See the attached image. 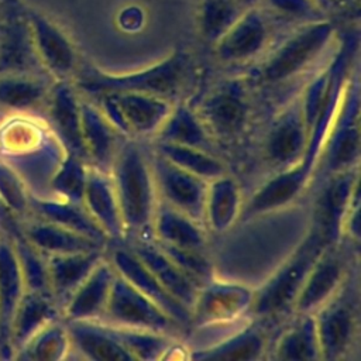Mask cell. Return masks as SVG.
<instances>
[{
	"mask_svg": "<svg viewBox=\"0 0 361 361\" xmlns=\"http://www.w3.org/2000/svg\"><path fill=\"white\" fill-rule=\"evenodd\" d=\"M357 49V38L348 35L344 38L340 52L329 65L330 71V83L327 93L323 102V106L316 117L314 123L310 127L307 145L303 157L293 166L283 169L271 180L264 183L250 199V202L241 209L238 220H248L264 213L276 212L292 200H295L300 192L306 188L313 166L322 154L324 140L327 137L329 128L334 120L337 107L340 104L345 83L347 75L351 65L353 55Z\"/></svg>",
	"mask_w": 361,
	"mask_h": 361,
	"instance_id": "1",
	"label": "cell"
},
{
	"mask_svg": "<svg viewBox=\"0 0 361 361\" xmlns=\"http://www.w3.org/2000/svg\"><path fill=\"white\" fill-rule=\"evenodd\" d=\"M189 56L183 51H175L162 61L128 73H106L96 68L76 71L75 87L87 96L104 93H147L165 99L175 96L188 73Z\"/></svg>",
	"mask_w": 361,
	"mask_h": 361,
	"instance_id": "2",
	"label": "cell"
},
{
	"mask_svg": "<svg viewBox=\"0 0 361 361\" xmlns=\"http://www.w3.org/2000/svg\"><path fill=\"white\" fill-rule=\"evenodd\" d=\"M110 169L124 230L145 231L158 203L149 161L134 141H127L118 147Z\"/></svg>",
	"mask_w": 361,
	"mask_h": 361,
	"instance_id": "3",
	"label": "cell"
},
{
	"mask_svg": "<svg viewBox=\"0 0 361 361\" xmlns=\"http://www.w3.org/2000/svg\"><path fill=\"white\" fill-rule=\"evenodd\" d=\"M329 245L322 231L312 224L306 237L254 292L250 312L257 316L271 317L293 307L307 274L322 251Z\"/></svg>",
	"mask_w": 361,
	"mask_h": 361,
	"instance_id": "4",
	"label": "cell"
},
{
	"mask_svg": "<svg viewBox=\"0 0 361 361\" xmlns=\"http://www.w3.org/2000/svg\"><path fill=\"white\" fill-rule=\"evenodd\" d=\"M334 27L329 21H312L296 30L257 68L255 79L279 85L302 73L329 45Z\"/></svg>",
	"mask_w": 361,
	"mask_h": 361,
	"instance_id": "5",
	"label": "cell"
},
{
	"mask_svg": "<svg viewBox=\"0 0 361 361\" xmlns=\"http://www.w3.org/2000/svg\"><path fill=\"white\" fill-rule=\"evenodd\" d=\"M322 164L329 175L355 168L360 158L358 80L345 83L334 120L324 140Z\"/></svg>",
	"mask_w": 361,
	"mask_h": 361,
	"instance_id": "6",
	"label": "cell"
},
{
	"mask_svg": "<svg viewBox=\"0 0 361 361\" xmlns=\"http://www.w3.org/2000/svg\"><path fill=\"white\" fill-rule=\"evenodd\" d=\"M97 99L106 118L126 135L157 134L173 109L169 99L147 93H104Z\"/></svg>",
	"mask_w": 361,
	"mask_h": 361,
	"instance_id": "7",
	"label": "cell"
},
{
	"mask_svg": "<svg viewBox=\"0 0 361 361\" xmlns=\"http://www.w3.org/2000/svg\"><path fill=\"white\" fill-rule=\"evenodd\" d=\"M322 358L338 360L354 347L358 334L357 299L351 288H341L314 313Z\"/></svg>",
	"mask_w": 361,
	"mask_h": 361,
	"instance_id": "8",
	"label": "cell"
},
{
	"mask_svg": "<svg viewBox=\"0 0 361 361\" xmlns=\"http://www.w3.org/2000/svg\"><path fill=\"white\" fill-rule=\"evenodd\" d=\"M103 317L113 326L169 333L178 324L116 271Z\"/></svg>",
	"mask_w": 361,
	"mask_h": 361,
	"instance_id": "9",
	"label": "cell"
},
{
	"mask_svg": "<svg viewBox=\"0 0 361 361\" xmlns=\"http://www.w3.org/2000/svg\"><path fill=\"white\" fill-rule=\"evenodd\" d=\"M25 23L44 71L55 80H68L79 69V56L66 32L48 16L28 10Z\"/></svg>",
	"mask_w": 361,
	"mask_h": 361,
	"instance_id": "10",
	"label": "cell"
},
{
	"mask_svg": "<svg viewBox=\"0 0 361 361\" xmlns=\"http://www.w3.org/2000/svg\"><path fill=\"white\" fill-rule=\"evenodd\" d=\"M207 133L220 140H233L240 135L250 117V100L241 80H228L200 103L196 113Z\"/></svg>",
	"mask_w": 361,
	"mask_h": 361,
	"instance_id": "11",
	"label": "cell"
},
{
	"mask_svg": "<svg viewBox=\"0 0 361 361\" xmlns=\"http://www.w3.org/2000/svg\"><path fill=\"white\" fill-rule=\"evenodd\" d=\"M149 166L162 202L195 221L204 223V203L209 182L173 165L158 152L152 157Z\"/></svg>",
	"mask_w": 361,
	"mask_h": 361,
	"instance_id": "12",
	"label": "cell"
},
{
	"mask_svg": "<svg viewBox=\"0 0 361 361\" xmlns=\"http://www.w3.org/2000/svg\"><path fill=\"white\" fill-rule=\"evenodd\" d=\"M47 124L68 154L89 161L82 135L80 97L69 80H55L45 100Z\"/></svg>",
	"mask_w": 361,
	"mask_h": 361,
	"instance_id": "13",
	"label": "cell"
},
{
	"mask_svg": "<svg viewBox=\"0 0 361 361\" xmlns=\"http://www.w3.org/2000/svg\"><path fill=\"white\" fill-rule=\"evenodd\" d=\"M309 138L300 99L293 100L271 124L265 137L264 152L271 165L288 169L305 154Z\"/></svg>",
	"mask_w": 361,
	"mask_h": 361,
	"instance_id": "14",
	"label": "cell"
},
{
	"mask_svg": "<svg viewBox=\"0 0 361 361\" xmlns=\"http://www.w3.org/2000/svg\"><path fill=\"white\" fill-rule=\"evenodd\" d=\"M271 38V24L255 6L244 10L214 42L216 56L224 63H243L258 56Z\"/></svg>",
	"mask_w": 361,
	"mask_h": 361,
	"instance_id": "15",
	"label": "cell"
},
{
	"mask_svg": "<svg viewBox=\"0 0 361 361\" xmlns=\"http://www.w3.org/2000/svg\"><path fill=\"white\" fill-rule=\"evenodd\" d=\"M254 292L234 282H212L199 289L190 322L199 326L230 323L251 309Z\"/></svg>",
	"mask_w": 361,
	"mask_h": 361,
	"instance_id": "16",
	"label": "cell"
},
{
	"mask_svg": "<svg viewBox=\"0 0 361 361\" xmlns=\"http://www.w3.org/2000/svg\"><path fill=\"white\" fill-rule=\"evenodd\" d=\"M357 192V168H351L330 175L326 186L319 193L314 204L313 226L322 231L330 245L338 240L344 217Z\"/></svg>",
	"mask_w": 361,
	"mask_h": 361,
	"instance_id": "17",
	"label": "cell"
},
{
	"mask_svg": "<svg viewBox=\"0 0 361 361\" xmlns=\"http://www.w3.org/2000/svg\"><path fill=\"white\" fill-rule=\"evenodd\" d=\"M345 279L344 258L331 245L326 247L310 272L293 303V309L300 313H314L341 288Z\"/></svg>",
	"mask_w": 361,
	"mask_h": 361,
	"instance_id": "18",
	"label": "cell"
},
{
	"mask_svg": "<svg viewBox=\"0 0 361 361\" xmlns=\"http://www.w3.org/2000/svg\"><path fill=\"white\" fill-rule=\"evenodd\" d=\"M111 265L124 279H127L135 289L157 303L166 314H169L178 324L190 322V310L179 303L171 293L159 283L152 272L142 264L133 250L117 248L111 257Z\"/></svg>",
	"mask_w": 361,
	"mask_h": 361,
	"instance_id": "19",
	"label": "cell"
},
{
	"mask_svg": "<svg viewBox=\"0 0 361 361\" xmlns=\"http://www.w3.org/2000/svg\"><path fill=\"white\" fill-rule=\"evenodd\" d=\"M82 203L106 238L117 240L126 234L114 185L107 172L96 166L89 168Z\"/></svg>",
	"mask_w": 361,
	"mask_h": 361,
	"instance_id": "20",
	"label": "cell"
},
{
	"mask_svg": "<svg viewBox=\"0 0 361 361\" xmlns=\"http://www.w3.org/2000/svg\"><path fill=\"white\" fill-rule=\"evenodd\" d=\"M134 254L152 272L159 283L179 303L192 312L200 285L183 272L159 247L149 241H140L134 247Z\"/></svg>",
	"mask_w": 361,
	"mask_h": 361,
	"instance_id": "21",
	"label": "cell"
},
{
	"mask_svg": "<svg viewBox=\"0 0 361 361\" xmlns=\"http://www.w3.org/2000/svg\"><path fill=\"white\" fill-rule=\"evenodd\" d=\"M116 269L102 259L65 303L66 320H97L103 317Z\"/></svg>",
	"mask_w": 361,
	"mask_h": 361,
	"instance_id": "22",
	"label": "cell"
},
{
	"mask_svg": "<svg viewBox=\"0 0 361 361\" xmlns=\"http://www.w3.org/2000/svg\"><path fill=\"white\" fill-rule=\"evenodd\" d=\"M58 320V303L51 293L25 289L10 326V351L17 353L35 333Z\"/></svg>",
	"mask_w": 361,
	"mask_h": 361,
	"instance_id": "23",
	"label": "cell"
},
{
	"mask_svg": "<svg viewBox=\"0 0 361 361\" xmlns=\"http://www.w3.org/2000/svg\"><path fill=\"white\" fill-rule=\"evenodd\" d=\"M49 290L56 303L65 306L78 286L89 276L94 267L103 259L102 250L45 255Z\"/></svg>",
	"mask_w": 361,
	"mask_h": 361,
	"instance_id": "24",
	"label": "cell"
},
{
	"mask_svg": "<svg viewBox=\"0 0 361 361\" xmlns=\"http://www.w3.org/2000/svg\"><path fill=\"white\" fill-rule=\"evenodd\" d=\"M48 75L0 72V111L25 114L45 104L51 82Z\"/></svg>",
	"mask_w": 361,
	"mask_h": 361,
	"instance_id": "25",
	"label": "cell"
},
{
	"mask_svg": "<svg viewBox=\"0 0 361 361\" xmlns=\"http://www.w3.org/2000/svg\"><path fill=\"white\" fill-rule=\"evenodd\" d=\"M66 330L72 351L89 360H134L107 324L96 320H68Z\"/></svg>",
	"mask_w": 361,
	"mask_h": 361,
	"instance_id": "26",
	"label": "cell"
},
{
	"mask_svg": "<svg viewBox=\"0 0 361 361\" xmlns=\"http://www.w3.org/2000/svg\"><path fill=\"white\" fill-rule=\"evenodd\" d=\"M80 120L87 158L94 162L96 168L106 172L111 168L120 147L116 135L118 131L106 118L100 107L83 99H80Z\"/></svg>",
	"mask_w": 361,
	"mask_h": 361,
	"instance_id": "27",
	"label": "cell"
},
{
	"mask_svg": "<svg viewBox=\"0 0 361 361\" xmlns=\"http://www.w3.org/2000/svg\"><path fill=\"white\" fill-rule=\"evenodd\" d=\"M25 292L23 272L11 240H0V347L10 350L8 336L16 307Z\"/></svg>",
	"mask_w": 361,
	"mask_h": 361,
	"instance_id": "28",
	"label": "cell"
},
{
	"mask_svg": "<svg viewBox=\"0 0 361 361\" xmlns=\"http://www.w3.org/2000/svg\"><path fill=\"white\" fill-rule=\"evenodd\" d=\"M23 234L44 255L86 252L102 250L104 245L90 237L42 219L28 223Z\"/></svg>",
	"mask_w": 361,
	"mask_h": 361,
	"instance_id": "29",
	"label": "cell"
},
{
	"mask_svg": "<svg viewBox=\"0 0 361 361\" xmlns=\"http://www.w3.org/2000/svg\"><path fill=\"white\" fill-rule=\"evenodd\" d=\"M30 210L35 212L42 220L63 226L103 244L106 241L103 230L92 219L83 203H75L58 197L47 199L31 193Z\"/></svg>",
	"mask_w": 361,
	"mask_h": 361,
	"instance_id": "30",
	"label": "cell"
},
{
	"mask_svg": "<svg viewBox=\"0 0 361 361\" xmlns=\"http://www.w3.org/2000/svg\"><path fill=\"white\" fill-rule=\"evenodd\" d=\"M241 209V192L231 178L223 175L207 183L204 223L213 231L224 233L230 230L240 219Z\"/></svg>",
	"mask_w": 361,
	"mask_h": 361,
	"instance_id": "31",
	"label": "cell"
},
{
	"mask_svg": "<svg viewBox=\"0 0 361 361\" xmlns=\"http://www.w3.org/2000/svg\"><path fill=\"white\" fill-rule=\"evenodd\" d=\"M152 228L161 244L195 250L204 247V233L200 223L165 202L157 203Z\"/></svg>",
	"mask_w": 361,
	"mask_h": 361,
	"instance_id": "32",
	"label": "cell"
},
{
	"mask_svg": "<svg viewBox=\"0 0 361 361\" xmlns=\"http://www.w3.org/2000/svg\"><path fill=\"white\" fill-rule=\"evenodd\" d=\"M0 72L48 75L38 61L25 20L24 23L0 28Z\"/></svg>",
	"mask_w": 361,
	"mask_h": 361,
	"instance_id": "33",
	"label": "cell"
},
{
	"mask_svg": "<svg viewBox=\"0 0 361 361\" xmlns=\"http://www.w3.org/2000/svg\"><path fill=\"white\" fill-rule=\"evenodd\" d=\"M265 351V336L257 326H245L235 334L210 345L195 350V360H258Z\"/></svg>",
	"mask_w": 361,
	"mask_h": 361,
	"instance_id": "34",
	"label": "cell"
},
{
	"mask_svg": "<svg viewBox=\"0 0 361 361\" xmlns=\"http://www.w3.org/2000/svg\"><path fill=\"white\" fill-rule=\"evenodd\" d=\"M159 142L195 147L209 151V133L199 116L186 106L173 107L161 128L157 131Z\"/></svg>",
	"mask_w": 361,
	"mask_h": 361,
	"instance_id": "35",
	"label": "cell"
},
{
	"mask_svg": "<svg viewBox=\"0 0 361 361\" xmlns=\"http://www.w3.org/2000/svg\"><path fill=\"white\" fill-rule=\"evenodd\" d=\"M278 360L322 358L313 313H305L279 338L275 350Z\"/></svg>",
	"mask_w": 361,
	"mask_h": 361,
	"instance_id": "36",
	"label": "cell"
},
{
	"mask_svg": "<svg viewBox=\"0 0 361 361\" xmlns=\"http://www.w3.org/2000/svg\"><path fill=\"white\" fill-rule=\"evenodd\" d=\"M72 351L66 324L54 320L35 333L17 353L16 358L32 361L63 360Z\"/></svg>",
	"mask_w": 361,
	"mask_h": 361,
	"instance_id": "37",
	"label": "cell"
},
{
	"mask_svg": "<svg viewBox=\"0 0 361 361\" xmlns=\"http://www.w3.org/2000/svg\"><path fill=\"white\" fill-rule=\"evenodd\" d=\"M155 152L161 154L173 165L207 182L226 175L224 165L217 158L210 155L209 151L200 148L158 141Z\"/></svg>",
	"mask_w": 361,
	"mask_h": 361,
	"instance_id": "38",
	"label": "cell"
},
{
	"mask_svg": "<svg viewBox=\"0 0 361 361\" xmlns=\"http://www.w3.org/2000/svg\"><path fill=\"white\" fill-rule=\"evenodd\" d=\"M117 340L134 357V360H158L165 358L173 345L166 333H157L149 330L130 329L121 326L107 324Z\"/></svg>",
	"mask_w": 361,
	"mask_h": 361,
	"instance_id": "39",
	"label": "cell"
},
{
	"mask_svg": "<svg viewBox=\"0 0 361 361\" xmlns=\"http://www.w3.org/2000/svg\"><path fill=\"white\" fill-rule=\"evenodd\" d=\"M247 10L238 0H202L199 7V30L209 42H216Z\"/></svg>",
	"mask_w": 361,
	"mask_h": 361,
	"instance_id": "40",
	"label": "cell"
},
{
	"mask_svg": "<svg viewBox=\"0 0 361 361\" xmlns=\"http://www.w3.org/2000/svg\"><path fill=\"white\" fill-rule=\"evenodd\" d=\"M87 171L89 168L86 166V161L66 152L52 173L48 188L58 199L82 203Z\"/></svg>",
	"mask_w": 361,
	"mask_h": 361,
	"instance_id": "41",
	"label": "cell"
},
{
	"mask_svg": "<svg viewBox=\"0 0 361 361\" xmlns=\"http://www.w3.org/2000/svg\"><path fill=\"white\" fill-rule=\"evenodd\" d=\"M11 244L23 272L25 289L51 293L47 257L39 250H37L25 238L23 233L14 235V238L11 240Z\"/></svg>",
	"mask_w": 361,
	"mask_h": 361,
	"instance_id": "42",
	"label": "cell"
},
{
	"mask_svg": "<svg viewBox=\"0 0 361 361\" xmlns=\"http://www.w3.org/2000/svg\"><path fill=\"white\" fill-rule=\"evenodd\" d=\"M28 188L20 172L0 158V200L14 214H25L30 210Z\"/></svg>",
	"mask_w": 361,
	"mask_h": 361,
	"instance_id": "43",
	"label": "cell"
},
{
	"mask_svg": "<svg viewBox=\"0 0 361 361\" xmlns=\"http://www.w3.org/2000/svg\"><path fill=\"white\" fill-rule=\"evenodd\" d=\"M158 247L190 278L197 283L200 281H207L213 275V268L209 259L202 254V250L183 248L168 244L158 243Z\"/></svg>",
	"mask_w": 361,
	"mask_h": 361,
	"instance_id": "44",
	"label": "cell"
},
{
	"mask_svg": "<svg viewBox=\"0 0 361 361\" xmlns=\"http://www.w3.org/2000/svg\"><path fill=\"white\" fill-rule=\"evenodd\" d=\"M269 6L281 16L302 18L316 13V6L312 0H268Z\"/></svg>",
	"mask_w": 361,
	"mask_h": 361,
	"instance_id": "45",
	"label": "cell"
},
{
	"mask_svg": "<svg viewBox=\"0 0 361 361\" xmlns=\"http://www.w3.org/2000/svg\"><path fill=\"white\" fill-rule=\"evenodd\" d=\"M118 25L128 32L138 31L144 23H145V14L144 10L138 6H128L123 8L117 17Z\"/></svg>",
	"mask_w": 361,
	"mask_h": 361,
	"instance_id": "46",
	"label": "cell"
},
{
	"mask_svg": "<svg viewBox=\"0 0 361 361\" xmlns=\"http://www.w3.org/2000/svg\"><path fill=\"white\" fill-rule=\"evenodd\" d=\"M245 8H250V7H254L257 3H258V0H238Z\"/></svg>",
	"mask_w": 361,
	"mask_h": 361,
	"instance_id": "47",
	"label": "cell"
},
{
	"mask_svg": "<svg viewBox=\"0 0 361 361\" xmlns=\"http://www.w3.org/2000/svg\"><path fill=\"white\" fill-rule=\"evenodd\" d=\"M330 1V0H329ZM336 1H340V3H350V1H353V0H336Z\"/></svg>",
	"mask_w": 361,
	"mask_h": 361,
	"instance_id": "48",
	"label": "cell"
}]
</instances>
